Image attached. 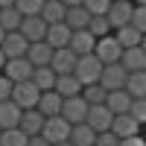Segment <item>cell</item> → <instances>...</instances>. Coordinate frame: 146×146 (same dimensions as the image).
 <instances>
[{"instance_id":"obj_29","label":"cell","mask_w":146,"mask_h":146,"mask_svg":"<svg viewBox=\"0 0 146 146\" xmlns=\"http://www.w3.org/2000/svg\"><path fill=\"white\" fill-rule=\"evenodd\" d=\"M21 23H23V15L18 12V6H6V9H0V27H3L6 32L21 29Z\"/></svg>"},{"instance_id":"obj_14","label":"cell","mask_w":146,"mask_h":146,"mask_svg":"<svg viewBox=\"0 0 146 146\" xmlns=\"http://www.w3.org/2000/svg\"><path fill=\"white\" fill-rule=\"evenodd\" d=\"M67 47H70L76 56H91V53L96 50V38L91 35V29H76Z\"/></svg>"},{"instance_id":"obj_5","label":"cell","mask_w":146,"mask_h":146,"mask_svg":"<svg viewBox=\"0 0 146 146\" xmlns=\"http://www.w3.org/2000/svg\"><path fill=\"white\" fill-rule=\"evenodd\" d=\"M126 79H129V70L123 64H105L102 67V76H100V85L105 91H123L126 88Z\"/></svg>"},{"instance_id":"obj_8","label":"cell","mask_w":146,"mask_h":146,"mask_svg":"<svg viewBox=\"0 0 146 146\" xmlns=\"http://www.w3.org/2000/svg\"><path fill=\"white\" fill-rule=\"evenodd\" d=\"M96 135H102V131H111V123H114V114L108 105H91L88 108V120H85Z\"/></svg>"},{"instance_id":"obj_16","label":"cell","mask_w":146,"mask_h":146,"mask_svg":"<svg viewBox=\"0 0 146 146\" xmlns=\"http://www.w3.org/2000/svg\"><path fill=\"white\" fill-rule=\"evenodd\" d=\"M44 120H47V117L38 111V108H29V111L21 114V126H18V129L27 131L29 137H35V135H41V131H44Z\"/></svg>"},{"instance_id":"obj_2","label":"cell","mask_w":146,"mask_h":146,"mask_svg":"<svg viewBox=\"0 0 146 146\" xmlns=\"http://www.w3.org/2000/svg\"><path fill=\"white\" fill-rule=\"evenodd\" d=\"M12 102H18L23 111L38 108V102H41V91H38V85H35L32 79H29V82H18L15 91H12Z\"/></svg>"},{"instance_id":"obj_18","label":"cell","mask_w":146,"mask_h":146,"mask_svg":"<svg viewBox=\"0 0 146 146\" xmlns=\"http://www.w3.org/2000/svg\"><path fill=\"white\" fill-rule=\"evenodd\" d=\"M62 105H64V96L58 91H44L41 102H38V111L44 117H58V114H62Z\"/></svg>"},{"instance_id":"obj_15","label":"cell","mask_w":146,"mask_h":146,"mask_svg":"<svg viewBox=\"0 0 146 146\" xmlns=\"http://www.w3.org/2000/svg\"><path fill=\"white\" fill-rule=\"evenodd\" d=\"M21 114L23 108L12 100H3L0 102V129H18L21 126Z\"/></svg>"},{"instance_id":"obj_44","label":"cell","mask_w":146,"mask_h":146,"mask_svg":"<svg viewBox=\"0 0 146 146\" xmlns=\"http://www.w3.org/2000/svg\"><path fill=\"white\" fill-rule=\"evenodd\" d=\"M3 38H6V29H3V27H0V44H3Z\"/></svg>"},{"instance_id":"obj_40","label":"cell","mask_w":146,"mask_h":146,"mask_svg":"<svg viewBox=\"0 0 146 146\" xmlns=\"http://www.w3.org/2000/svg\"><path fill=\"white\" fill-rule=\"evenodd\" d=\"M29 146H53L47 137H41V135H35V137H29Z\"/></svg>"},{"instance_id":"obj_12","label":"cell","mask_w":146,"mask_h":146,"mask_svg":"<svg viewBox=\"0 0 146 146\" xmlns=\"http://www.w3.org/2000/svg\"><path fill=\"white\" fill-rule=\"evenodd\" d=\"M0 50L6 53V58H21V56L29 53V41L15 29V32H6V38H3V44H0Z\"/></svg>"},{"instance_id":"obj_48","label":"cell","mask_w":146,"mask_h":146,"mask_svg":"<svg viewBox=\"0 0 146 146\" xmlns=\"http://www.w3.org/2000/svg\"><path fill=\"white\" fill-rule=\"evenodd\" d=\"M114 3H123V0H114Z\"/></svg>"},{"instance_id":"obj_28","label":"cell","mask_w":146,"mask_h":146,"mask_svg":"<svg viewBox=\"0 0 146 146\" xmlns=\"http://www.w3.org/2000/svg\"><path fill=\"white\" fill-rule=\"evenodd\" d=\"M114 38L123 44V50H131V47H140L143 32H140V29H135V27L129 23V27H123V29H117V32H114Z\"/></svg>"},{"instance_id":"obj_10","label":"cell","mask_w":146,"mask_h":146,"mask_svg":"<svg viewBox=\"0 0 146 146\" xmlns=\"http://www.w3.org/2000/svg\"><path fill=\"white\" fill-rule=\"evenodd\" d=\"M32 62H29V58L27 56H21V58H9V62H6V67H3V73H6V76L12 79V82H29L32 79Z\"/></svg>"},{"instance_id":"obj_36","label":"cell","mask_w":146,"mask_h":146,"mask_svg":"<svg viewBox=\"0 0 146 146\" xmlns=\"http://www.w3.org/2000/svg\"><path fill=\"white\" fill-rule=\"evenodd\" d=\"M131 27L140 29L146 35V6H135V15H131Z\"/></svg>"},{"instance_id":"obj_45","label":"cell","mask_w":146,"mask_h":146,"mask_svg":"<svg viewBox=\"0 0 146 146\" xmlns=\"http://www.w3.org/2000/svg\"><path fill=\"white\" fill-rule=\"evenodd\" d=\"M131 3H135V6H146V0H131Z\"/></svg>"},{"instance_id":"obj_4","label":"cell","mask_w":146,"mask_h":146,"mask_svg":"<svg viewBox=\"0 0 146 146\" xmlns=\"http://www.w3.org/2000/svg\"><path fill=\"white\" fill-rule=\"evenodd\" d=\"M94 56L100 58L102 64H117L120 58H123V44H120L114 35H105V38H100V41H96Z\"/></svg>"},{"instance_id":"obj_35","label":"cell","mask_w":146,"mask_h":146,"mask_svg":"<svg viewBox=\"0 0 146 146\" xmlns=\"http://www.w3.org/2000/svg\"><path fill=\"white\" fill-rule=\"evenodd\" d=\"M129 114L135 117L140 126H146V100H131V108H129Z\"/></svg>"},{"instance_id":"obj_23","label":"cell","mask_w":146,"mask_h":146,"mask_svg":"<svg viewBox=\"0 0 146 146\" xmlns=\"http://www.w3.org/2000/svg\"><path fill=\"white\" fill-rule=\"evenodd\" d=\"M64 15H67V6L62 0H44V9H41V18L50 23H64Z\"/></svg>"},{"instance_id":"obj_11","label":"cell","mask_w":146,"mask_h":146,"mask_svg":"<svg viewBox=\"0 0 146 146\" xmlns=\"http://www.w3.org/2000/svg\"><path fill=\"white\" fill-rule=\"evenodd\" d=\"M76 62H79V56L73 53L70 47H62V50H56V53H53L50 67L58 73V76H67V73H76Z\"/></svg>"},{"instance_id":"obj_31","label":"cell","mask_w":146,"mask_h":146,"mask_svg":"<svg viewBox=\"0 0 146 146\" xmlns=\"http://www.w3.org/2000/svg\"><path fill=\"white\" fill-rule=\"evenodd\" d=\"M0 146H29V135L21 129H3L0 131Z\"/></svg>"},{"instance_id":"obj_37","label":"cell","mask_w":146,"mask_h":146,"mask_svg":"<svg viewBox=\"0 0 146 146\" xmlns=\"http://www.w3.org/2000/svg\"><path fill=\"white\" fill-rule=\"evenodd\" d=\"M12 91H15V82H12L6 73H0V102H3V100H12Z\"/></svg>"},{"instance_id":"obj_43","label":"cell","mask_w":146,"mask_h":146,"mask_svg":"<svg viewBox=\"0 0 146 146\" xmlns=\"http://www.w3.org/2000/svg\"><path fill=\"white\" fill-rule=\"evenodd\" d=\"M6 6H15V0H0V9H6Z\"/></svg>"},{"instance_id":"obj_19","label":"cell","mask_w":146,"mask_h":146,"mask_svg":"<svg viewBox=\"0 0 146 146\" xmlns=\"http://www.w3.org/2000/svg\"><path fill=\"white\" fill-rule=\"evenodd\" d=\"M73 38V29L67 27V23H53L50 29H47V44L53 47V50H62V47H67Z\"/></svg>"},{"instance_id":"obj_20","label":"cell","mask_w":146,"mask_h":146,"mask_svg":"<svg viewBox=\"0 0 146 146\" xmlns=\"http://www.w3.org/2000/svg\"><path fill=\"white\" fill-rule=\"evenodd\" d=\"M105 105L111 108L114 117H117V114H129V108H131V94H129L126 88H123V91H108Z\"/></svg>"},{"instance_id":"obj_39","label":"cell","mask_w":146,"mask_h":146,"mask_svg":"<svg viewBox=\"0 0 146 146\" xmlns=\"http://www.w3.org/2000/svg\"><path fill=\"white\" fill-rule=\"evenodd\" d=\"M120 146H146V140L137 135V137H126V140H120Z\"/></svg>"},{"instance_id":"obj_26","label":"cell","mask_w":146,"mask_h":146,"mask_svg":"<svg viewBox=\"0 0 146 146\" xmlns=\"http://www.w3.org/2000/svg\"><path fill=\"white\" fill-rule=\"evenodd\" d=\"M70 143L73 146H94L96 143V131L88 126V123H76L70 131Z\"/></svg>"},{"instance_id":"obj_7","label":"cell","mask_w":146,"mask_h":146,"mask_svg":"<svg viewBox=\"0 0 146 146\" xmlns=\"http://www.w3.org/2000/svg\"><path fill=\"white\" fill-rule=\"evenodd\" d=\"M88 102H85V96L79 94V96H70V100H64V105H62V117L67 120L70 126H76V123H85L88 120Z\"/></svg>"},{"instance_id":"obj_42","label":"cell","mask_w":146,"mask_h":146,"mask_svg":"<svg viewBox=\"0 0 146 146\" xmlns=\"http://www.w3.org/2000/svg\"><path fill=\"white\" fill-rule=\"evenodd\" d=\"M6 62H9V58H6V53L0 50V73H3V67H6Z\"/></svg>"},{"instance_id":"obj_47","label":"cell","mask_w":146,"mask_h":146,"mask_svg":"<svg viewBox=\"0 0 146 146\" xmlns=\"http://www.w3.org/2000/svg\"><path fill=\"white\" fill-rule=\"evenodd\" d=\"M140 47H143V53H146V35H143V41H140Z\"/></svg>"},{"instance_id":"obj_21","label":"cell","mask_w":146,"mask_h":146,"mask_svg":"<svg viewBox=\"0 0 146 146\" xmlns=\"http://www.w3.org/2000/svg\"><path fill=\"white\" fill-rule=\"evenodd\" d=\"M120 64H123L129 73L146 70V53H143V47H131V50H123V58H120Z\"/></svg>"},{"instance_id":"obj_32","label":"cell","mask_w":146,"mask_h":146,"mask_svg":"<svg viewBox=\"0 0 146 146\" xmlns=\"http://www.w3.org/2000/svg\"><path fill=\"white\" fill-rule=\"evenodd\" d=\"M88 29H91V35H94L96 41H100V38H105V35H114L111 21H108L105 15H94V18H91V23H88Z\"/></svg>"},{"instance_id":"obj_13","label":"cell","mask_w":146,"mask_h":146,"mask_svg":"<svg viewBox=\"0 0 146 146\" xmlns=\"http://www.w3.org/2000/svg\"><path fill=\"white\" fill-rule=\"evenodd\" d=\"M111 131H114L120 140H126V137H137V135H140V123H137L131 114H117L114 123H111Z\"/></svg>"},{"instance_id":"obj_25","label":"cell","mask_w":146,"mask_h":146,"mask_svg":"<svg viewBox=\"0 0 146 146\" xmlns=\"http://www.w3.org/2000/svg\"><path fill=\"white\" fill-rule=\"evenodd\" d=\"M82 88H85V85L76 79V73H67V76H58V79H56V91L62 94L64 100H70V96H79Z\"/></svg>"},{"instance_id":"obj_34","label":"cell","mask_w":146,"mask_h":146,"mask_svg":"<svg viewBox=\"0 0 146 146\" xmlns=\"http://www.w3.org/2000/svg\"><path fill=\"white\" fill-rule=\"evenodd\" d=\"M111 3L114 0H85V9H88L91 15H108Z\"/></svg>"},{"instance_id":"obj_9","label":"cell","mask_w":146,"mask_h":146,"mask_svg":"<svg viewBox=\"0 0 146 146\" xmlns=\"http://www.w3.org/2000/svg\"><path fill=\"white\" fill-rule=\"evenodd\" d=\"M131 15H135V3L131 0H123V3H111V9H108V21H111V29H123L131 23Z\"/></svg>"},{"instance_id":"obj_41","label":"cell","mask_w":146,"mask_h":146,"mask_svg":"<svg viewBox=\"0 0 146 146\" xmlns=\"http://www.w3.org/2000/svg\"><path fill=\"white\" fill-rule=\"evenodd\" d=\"M62 3L70 9V6H85V0H62Z\"/></svg>"},{"instance_id":"obj_30","label":"cell","mask_w":146,"mask_h":146,"mask_svg":"<svg viewBox=\"0 0 146 146\" xmlns=\"http://www.w3.org/2000/svg\"><path fill=\"white\" fill-rule=\"evenodd\" d=\"M82 96H85V102H88V105H105L108 91L102 88L100 82H94V85H85V88H82Z\"/></svg>"},{"instance_id":"obj_46","label":"cell","mask_w":146,"mask_h":146,"mask_svg":"<svg viewBox=\"0 0 146 146\" xmlns=\"http://www.w3.org/2000/svg\"><path fill=\"white\" fill-rule=\"evenodd\" d=\"M53 146H73V143H70V140H64V143H53Z\"/></svg>"},{"instance_id":"obj_6","label":"cell","mask_w":146,"mask_h":146,"mask_svg":"<svg viewBox=\"0 0 146 146\" xmlns=\"http://www.w3.org/2000/svg\"><path fill=\"white\" fill-rule=\"evenodd\" d=\"M47 29H50V23H47L41 15H32V18H23V23H21L18 32L29 44H35V41H47Z\"/></svg>"},{"instance_id":"obj_1","label":"cell","mask_w":146,"mask_h":146,"mask_svg":"<svg viewBox=\"0 0 146 146\" xmlns=\"http://www.w3.org/2000/svg\"><path fill=\"white\" fill-rule=\"evenodd\" d=\"M102 67H105V64H102L94 53H91V56H79V62H76V79H79L82 85H94V82H100Z\"/></svg>"},{"instance_id":"obj_27","label":"cell","mask_w":146,"mask_h":146,"mask_svg":"<svg viewBox=\"0 0 146 146\" xmlns=\"http://www.w3.org/2000/svg\"><path fill=\"white\" fill-rule=\"evenodd\" d=\"M126 91L131 94V100H146V70L129 73V79H126Z\"/></svg>"},{"instance_id":"obj_17","label":"cell","mask_w":146,"mask_h":146,"mask_svg":"<svg viewBox=\"0 0 146 146\" xmlns=\"http://www.w3.org/2000/svg\"><path fill=\"white\" fill-rule=\"evenodd\" d=\"M53 47L47 44V41H35V44H29V53H27V58L32 62V67H47L53 62Z\"/></svg>"},{"instance_id":"obj_3","label":"cell","mask_w":146,"mask_h":146,"mask_svg":"<svg viewBox=\"0 0 146 146\" xmlns=\"http://www.w3.org/2000/svg\"><path fill=\"white\" fill-rule=\"evenodd\" d=\"M70 131H73V126L58 114V117H47V120H44L41 137H47L50 143H64V140H70Z\"/></svg>"},{"instance_id":"obj_38","label":"cell","mask_w":146,"mask_h":146,"mask_svg":"<svg viewBox=\"0 0 146 146\" xmlns=\"http://www.w3.org/2000/svg\"><path fill=\"white\" fill-rule=\"evenodd\" d=\"M94 146H120V137L114 135V131H102V135H96Z\"/></svg>"},{"instance_id":"obj_24","label":"cell","mask_w":146,"mask_h":146,"mask_svg":"<svg viewBox=\"0 0 146 146\" xmlns=\"http://www.w3.org/2000/svg\"><path fill=\"white\" fill-rule=\"evenodd\" d=\"M56 79H58V73L47 64V67H35L32 70V82L38 85V91L44 94V91H56Z\"/></svg>"},{"instance_id":"obj_22","label":"cell","mask_w":146,"mask_h":146,"mask_svg":"<svg viewBox=\"0 0 146 146\" xmlns=\"http://www.w3.org/2000/svg\"><path fill=\"white\" fill-rule=\"evenodd\" d=\"M91 18H94V15H91L85 6H70V9H67V15H64V23H67L73 32H76V29H88Z\"/></svg>"},{"instance_id":"obj_49","label":"cell","mask_w":146,"mask_h":146,"mask_svg":"<svg viewBox=\"0 0 146 146\" xmlns=\"http://www.w3.org/2000/svg\"><path fill=\"white\" fill-rule=\"evenodd\" d=\"M0 131H3V129H0Z\"/></svg>"},{"instance_id":"obj_33","label":"cell","mask_w":146,"mask_h":146,"mask_svg":"<svg viewBox=\"0 0 146 146\" xmlns=\"http://www.w3.org/2000/svg\"><path fill=\"white\" fill-rule=\"evenodd\" d=\"M15 6L23 18H32V15H41L44 9V0H15Z\"/></svg>"}]
</instances>
